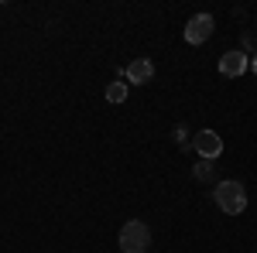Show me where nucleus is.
<instances>
[{"mask_svg": "<svg viewBox=\"0 0 257 253\" xmlns=\"http://www.w3.org/2000/svg\"><path fill=\"white\" fill-rule=\"evenodd\" d=\"M213 28H216L213 14H192L189 24H185V41L189 45H202V41L213 38Z\"/></svg>", "mask_w": 257, "mask_h": 253, "instance_id": "7ed1b4c3", "label": "nucleus"}, {"mask_svg": "<svg viewBox=\"0 0 257 253\" xmlns=\"http://www.w3.org/2000/svg\"><path fill=\"white\" fill-rule=\"evenodd\" d=\"M148 246H151V229L141 219L123 222V229H120V250L123 253H144Z\"/></svg>", "mask_w": 257, "mask_h": 253, "instance_id": "f03ea898", "label": "nucleus"}, {"mask_svg": "<svg viewBox=\"0 0 257 253\" xmlns=\"http://www.w3.org/2000/svg\"><path fill=\"white\" fill-rule=\"evenodd\" d=\"M250 72H254V76H257V55H254V59H250Z\"/></svg>", "mask_w": 257, "mask_h": 253, "instance_id": "1a4fd4ad", "label": "nucleus"}, {"mask_svg": "<svg viewBox=\"0 0 257 253\" xmlns=\"http://www.w3.org/2000/svg\"><path fill=\"white\" fill-rule=\"evenodd\" d=\"M192 175H196V181H209V178H213V164H209V161H199Z\"/></svg>", "mask_w": 257, "mask_h": 253, "instance_id": "6e6552de", "label": "nucleus"}, {"mask_svg": "<svg viewBox=\"0 0 257 253\" xmlns=\"http://www.w3.org/2000/svg\"><path fill=\"white\" fill-rule=\"evenodd\" d=\"M123 76H127V82L144 86V82H151V79H155V62H151V59H134L127 69H123Z\"/></svg>", "mask_w": 257, "mask_h": 253, "instance_id": "423d86ee", "label": "nucleus"}, {"mask_svg": "<svg viewBox=\"0 0 257 253\" xmlns=\"http://www.w3.org/2000/svg\"><path fill=\"white\" fill-rule=\"evenodd\" d=\"M243 72H247V55H243V52H226V55H219V76L240 79Z\"/></svg>", "mask_w": 257, "mask_h": 253, "instance_id": "39448f33", "label": "nucleus"}, {"mask_svg": "<svg viewBox=\"0 0 257 253\" xmlns=\"http://www.w3.org/2000/svg\"><path fill=\"white\" fill-rule=\"evenodd\" d=\"M127 99V82H110L106 86V103H123Z\"/></svg>", "mask_w": 257, "mask_h": 253, "instance_id": "0eeeda50", "label": "nucleus"}, {"mask_svg": "<svg viewBox=\"0 0 257 253\" xmlns=\"http://www.w3.org/2000/svg\"><path fill=\"white\" fill-rule=\"evenodd\" d=\"M213 198H216L219 212H226V215H240L247 209V188L240 181H219Z\"/></svg>", "mask_w": 257, "mask_h": 253, "instance_id": "f257e3e1", "label": "nucleus"}, {"mask_svg": "<svg viewBox=\"0 0 257 253\" xmlns=\"http://www.w3.org/2000/svg\"><path fill=\"white\" fill-rule=\"evenodd\" d=\"M192 144H196V151L202 161H213V157L223 154V137L216 134V130H199L196 137H192Z\"/></svg>", "mask_w": 257, "mask_h": 253, "instance_id": "20e7f679", "label": "nucleus"}]
</instances>
